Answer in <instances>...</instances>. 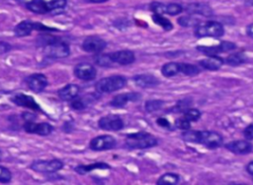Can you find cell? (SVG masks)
Returning a JSON list of instances; mask_svg holds the SVG:
<instances>
[{"instance_id":"1","label":"cell","mask_w":253,"mask_h":185,"mask_svg":"<svg viewBox=\"0 0 253 185\" xmlns=\"http://www.w3.org/2000/svg\"><path fill=\"white\" fill-rule=\"evenodd\" d=\"M181 138L185 142L201 144L210 150L219 149L223 145L222 136L214 131H193L189 129L183 132Z\"/></svg>"},{"instance_id":"2","label":"cell","mask_w":253,"mask_h":185,"mask_svg":"<svg viewBox=\"0 0 253 185\" xmlns=\"http://www.w3.org/2000/svg\"><path fill=\"white\" fill-rule=\"evenodd\" d=\"M25 6L36 14H47L53 10L63 9L67 0H23Z\"/></svg>"},{"instance_id":"3","label":"cell","mask_w":253,"mask_h":185,"mask_svg":"<svg viewBox=\"0 0 253 185\" xmlns=\"http://www.w3.org/2000/svg\"><path fill=\"white\" fill-rule=\"evenodd\" d=\"M157 139L149 133L138 132L128 135L126 138V147L130 150H146L157 145Z\"/></svg>"},{"instance_id":"4","label":"cell","mask_w":253,"mask_h":185,"mask_svg":"<svg viewBox=\"0 0 253 185\" xmlns=\"http://www.w3.org/2000/svg\"><path fill=\"white\" fill-rule=\"evenodd\" d=\"M194 34L197 38H220L224 34V28L218 21H208L196 26Z\"/></svg>"},{"instance_id":"5","label":"cell","mask_w":253,"mask_h":185,"mask_svg":"<svg viewBox=\"0 0 253 185\" xmlns=\"http://www.w3.org/2000/svg\"><path fill=\"white\" fill-rule=\"evenodd\" d=\"M127 84V78L123 75H112L104 77L96 84L95 88L99 93H112L124 88Z\"/></svg>"},{"instance_id":"6","label":"cell","mask_w":253,"mask_h":185,"mask_svg":"<svg viewBox=\"0 0 253 185\" xmlns=\"http://www.w3.org/2000/svg\"><path fill=\"white\" fill-rule=\"evenodd\" d=\"M45 54L51 59H65L70 54L69 45L61 40H52L46 44Z\"/></svg>"},{"instance_id":"7","label":"cell","mask_w":253,"mask_h":185,"mask_svg":"<svg viewBox=\"0 0 253 185\" xmlns=\"http://www.w3.org/2000/svg\"><path fill=\"white\" fill-rule=\"evenodd\" d=\"M64 168V163L60 160L51 161H35L31 165V168L34 171L42 173H53L61 170Z\"/></svg>"},{"instance_id":"8","label":"cell","mask_w":253,"mask_h":185,"mask_svg":"<svg viewBox=\"0 0 253 185\" xmlns=\"http://www.w3.org/2000/svg\"><path fill=\"white\" fill-rule=\"evenodd\" d=\"M197 50L207 56H217L221 52H227L236 49V45L233 42H221L217 46H199L196 48Z\"/></svg>"},{"instance_id":"9","label":"cell","mask_w":253,"mask_h":185,"mask_svg":"<svg viewBox=\"0 0 253 185\" xmlns=\"http://www.w3.org/2000/svg\"><path fill=\"white\" fill-rule=\"evenodd\" d=\"M117 145V142L115 138H113L110 135H102L93 138L90 141L89 147L92 151H108L114 149Z\"/></svg>"},{"instance_id":"10","label":"cell","mask_w":253,"mask_h":185,"mask_svg":"<svg viewBox=\"0 0 253 185\" xmlns=\"http://www.w3.org/2000/svg\"><path fill=\"white\" fill-rule=\"evenodd\" d=\"M98 126H99V128H101L102 130H105V131L117 132L124 128V121L118 115L110 114V115L102 117L98 121Z\"/></svg>"},{"instance_id":"11","label":"cell","mask_w":253,"mask_h":185,"mask_svg":"<svg viewBox=\"0 0 253 185\" xmlns=\"http://www.w3.org/2000/svg\"><path fill=\"white\" fill-rule=\"evenodd\" d=\"M24 129L27 133L36 134L39 136H49L53 127L49 123H35L33 121H25Z\"/></svg>"},{"instance_id":"12","label":"cell","mask_w":253,"mask_h":185,"mask_svg":"<svg viewBox=\"0 0 253 185\" xmlns=\"http://www.w3.org/2000/svg\"><path fill=\"white\" fill-rule=\"evenodd\" d=\"M106 41L97 36L87 37L82 43V49L87 52H91V54H99L106 49Z\"/></svg>"},{"instance_id":"13","label":"cell","mask_w":253,"mask_h":185,"mask_svg":"<svg viewBox=\"0 0 253 185\" xmlns=\"http://www.w3.org/2000/svg\"><path fill=\"white\" fill-rule=\"evenodd\" d=\"M74 74L77 78L81 79V81H93L97 76V70L96 68L87 63H81L78 64L74 68Z\"/></svg>"},{"instance_id":"14","label":"cell","mask_w":253,"mask_h":185,"mask_svg":"<svg viewBox=\"0 0 253 185\" xmlns=\"http://www.w3.org/2000/svg\"><path fill=\"white\" fill-rule=\"evenodd\" d=\"M27 85L36 93L42 92L48 85V78L43 73H34L27 78Z\"/></svg>"},{"instance_id":"15","label":"cell","mask_w":253,"mask_h":185,"mask_svg":"<svg viewBox=\"0 0 253 185\" xmlns=\"http://www.w3.org/2000/svg\"><path fill=\"white\" fill-rule=\"evenodd\" d=\"M109 56L112 62L114 64H118L120 66H128L133 64L135 61V56L134 54V51L129 50L111 52V54H109Z\"/></svg>"},{"instance_id":"16","label":"cell","mask_w":253,"mask_h":185,"mask_svg":"<svg viewBox=\"0 0 253 185\" xmlns=\"http://www.w3.org/2000/svg\"><path fill=\"white\" fill-rule=\"evenodd\" d=\"M184 10L192 15H202L205 17H211L214 14L213 8L206 4V3H201V2H195V3H190L187 4L184 8Z\"/></svg>"},{"instance_id":"17","label":"cell","mask_w":253,"mask_h":185,"mask_svg":"<svg viewBox=\"0 0 253 185\" xmlns=\"http://www.w3.org/2000/svg\"><path fill=\"white\" fill-rule=\"evenodd\" d=\"M226 149L235 154H247L253 151V146L247 140H238L227 144Z\"/></svg>"},{"instance_id":"18","label":"cell","mask_w":253,"mask_h":185,"mask_svg":"<svg viewBox=\"0 0 253 185\" xmlns=\"http://www.w3.org/2000/svg\"><path fill=\"white\" fill-rule=\"evenodd\" d=\"M11 100L13 103H15L17 105V106L29 108V109L35 110V111L41 110L39 104L34 100V98L32 96L25 95V94H17Z\"/></svg>"},{"instance_id":"19","label":"cell","mask_w":253,"mask_h":185,"mask_svg":"<svg viewBox=\"0 0 253 185\" xmlns=\"http://www.w3.org/2000/svg\"><path fill=\"white\" fill-rule=\"evenodd\" d=\"M140 98V94L132 92V93H123L115 96L111 100L110 104L115 108H122L125 107L129 102L137 101Z\"/></svg>"},{"instance_id":"20","label":"cell","mask_w":253,"mask_h":185,"mask_svg":"<svg viewBox=\"0 0 253 185\" xmlns=\"http://www.w3.org/2000/svg\"><path fill=\"white\" fill-rule=\"evenodd\" d=\"M134 81L137 86L143 88L154 87L159 84L158 78L152 74H138L134 77Z\"/></svg>"},{"instance_id":"21","label":"cell","mask_w":253,"mask_h":185,"mask_svg":"<svg viewBox=\"0 0 253 185\" xmlns=\"http://www.w3.org/2000/svg\"><path fill=\"white\" fill-rule=\"evenodd\" d=\"M223 64H224V60L218 56H209L207 59H204L199 62V66L202 68L211 71L219 70Z\"/></svg>"},{"instance_id":"22","label":"cell","mask_w":253,"mask_h":185,"mask_svg":"<svg viewBox=\"0 0 253 185\" xmlns=\"http://www.w3.org/2000/svg\"><path fill=\"white\" fill-rule=\"evenodd\" d=\"M34 30H36V23H33L29 20H25L16 26L14 29V34L16 37L21 38L31 35Z\"/></svg>"},{"instance_id":"23","label":"cell","mask_w":253,"mask_h":185,"mask_svg":"<svg viewBox=\"0 0 253 185\" xmlns=\"http://www.w3.org/2000/svg\"><path fill=\"white\" fill-rule=\"evenodd\" d=\"M80 88L77 84H67L59 90V96L64 101H72L79 94Z\"/></svg>"},{"instance_id":"24","label":"cell","mask_w":253,"mask_h":185,"mask_svg":"<svg viewBox=\"0 0 253 185\" xmlns=\"http://www.w3.org/2000/svg\"><path fill=\"white\" fill-rule=\"evenodd\" d=\"M161 73L165 77H173L180 73V63L170 62L161 67Z\"/></svg>"},{"instance_id":"25","label":"cell","mask_w":253,"mask_h":185,"mask_svg":"<svg viewBox=\"0 0 253 185\" xmlns=\"http://www.w3.org/2000/svg\"><path fill=\"white\" fill-rule=\"evenodd\" d=\"M246 62V57L244 56L243 52H233L230 56H228L224 60V63L231 67H238L240 65H243Z\"/></svg>"},{"instance_id":"26","label":"cell","mask_w":253,"mask_h":185,"mask_svg":"<svg viewBox=\"0 0 253 185\" xmlns=\"http://www.w3.org/2000/svg\"><path fill=\"white\" fill-rule=\"evenodd\" d=\"M180 177L176 173L172 172H167L159 177L157 180V184L159 185H175L179 182Z\"/></svg>"},{"instance_id":"27","label":"cell","mask_w":253,"mask_h":185,"mask_svg":"<svg viewBox=\"0 0 253 185\" xmlns=\"http://www.w3.org/2000/svg\"><path fill=\"white\" fill-rule=\"evenodd\" d=\"M107 168H110V167L107 164L96 163V164H92V165H88V166H79L75 168V171H77L80 174H85L94 169H107Z\"/></svg>"},{"instance_id":"28","label":"cell","mask_w":253,"mask_h":185,"mask_svg":"<svg viewBox=\"0 0 253 185\" xmlns=\"http://www.w3.org/2000/svg\"><path fill=\"white\" fill-rule=\"evenodd\" d=\"M201 72V67L191 65V64H185L180 63V73L188 75V76H194L199 74Z\"/></svg>"},{"instance_id":"29","label":"cell","mask_w":253,"mask_h":185,"mask_svg":"<svg viewBox=\"0 0 253 185\" xmlns=\"http://www.w3.org/2000/svg\"><path fill=\"white\" fill-rule=\"evenodd\" d=\"M152 20H153V22H154L155 24H157L158 26H160V27H161L163 30H165V31H170V30H172V28H173L172 23H171L169 20H168V19L164 18L161 14H153V15H152Z\"/></svg>"},{"instance_id":"30","label":"cell","mask_w":253,"mask_h":185,"mask_svg":"<svg viewBox=\"0 0 253 185\" xmlns=\"http://www.w3.org/2000/svg\"><path fill=\"white\" fill-rule=\"evenodd\" d=\"M178 24L180 26H182V27L184 28H190V27H196V26H198L201 22L196 19L194 17H191V16H182L178 19Z\"/></svg>"},{"instance_id":"31","label":"cell","mask_w":253,"mask_h":185,"mask_svg":"<svg viewBox=\"0 0 253 185\" xmlns=\"http://www.w3.org/2000/svg\"><path fill=\"white\" fill-rule=\"evenodd\" d=\"M164 105V102L162 100H149L146 102V110L149 113H152L155 111H158L162 108Z\"/></svg>"},{"instance_id":"32","label":"cell","mask_w":253,"mask_h":185,"mask_svg":"<svg viewBox=\"0 0 253 185\" xmlns=\"http://www.w3.org/2000/svg\"><path fill=\"white\" fill-rule=\"evenodd\" d=\"M184 11V7L178 3H168L166 4V14L170 16H176Z\"/></svg>"},{"instance_id":"33","label":"cell","mask_w":253,"mask_h":185,"mask_svg":"<svg viewBox=\"0 0 253 185\" xmlns=\"http://www.w3.org/2000/svg\"><path fill=\"white\" fill-rule=\"evenodd\" d=\"M183 116L186 117L190 122H196L198 121L202 114L198 109H195V108H188L187 110H185L183 112Z\"/></svg>"},{"instance_id":"34","label":"cell","mask_w":253,"mask_h":185,"mask_svg":"<svg viewBox=\"0 0 253 185\" xmlns=\"http://www.w3.org/2000/svg\"><path fill=\"white\" fill-rule=\"evenodd\" d=\"M12 179L11 171L5 168L0 166V182L1 183H9Z\"/></svg>"},{"instance_id":"35","label":"cell","mask_w":253,"mask_h":185,"mask_svg":"<svg viewBox=\"0 0 253 185\" xmlns=\"http://www.w3.org/2000/svg\"><path fill=\"white\" fill-rule=\"evenodd\" d=\"M151 10L154 14H166V4L161 3V2H152L150 6Z\"/></svg>"},{"instance_id":"36","label":"cell","mask_w":253,"mask_h":185,"mask_svg":"<svg viewBox=\"0 0 253 185\" xmlns=\"http://www.w3.org/2000/svg\"><path fill=\"white\" fill-rule=\"evenodd\" d=\"M175 126L176 128L180 129V130H183V131H186V130H189L191 129V122L184 116L178 118L175 122Z\"/></svg>"},{"instance_id":"37","label":"cell","mask_w":253,"mask_h":185,"mask_svg":"<svg viewBox=\"0 0 253 185\" xmlns=\"http://www.w3.org/2000/svg\"><path fill=\"white\" fill-rule=\"evenodd\" d=\"M87 104L85 103V99L82 98H74L72 101H71V107L72 109H75V110H82L84 108H86Z\"/></svg>"},{"instance_id":"38","label":"cell","mask_w":253,"mask_h":185,"mask_svg":"<svg viewBox=\"0 0 253 185\" xmlns=\"http://www.w3.org/2000/svg\"><path fill=\"white\" fill-rule=\"evenodd\" d=\"M96 63L97 65L101 66V67H110L111 65H113L114 63L112 62L111 58L109 55H102V56H99L97 59H96Z\"/></svg>"},{"instance_id":"39","label":"cell","mask_w":253,"mask_h":185,"mask_svg":"<svg viewBox=\"0 0 253 185\" xmlns=\"http://www.w3.org/2000/svg\"><path fill=\"white\" fill-rule=\"evenodd\" d=\"M190 103H191L190 99H187V98H185L183 100H180L177 103L176 106H175V111H177V112H184L185 110H187L189 108Z\"/></svg>"},{"instance_id":"40","label":"cell","mask_w":253,"mask_h":185,"mask_svg":"<svg viewBox=\"0 0 253 185\" xmlns=\"http://www.w3.org/2000/svg\"><path fill=\"white\" fill-rule=\"evenodd\" d=\"M243 136L245 140L247 141H252L253 140V124L248 125L244 131H243Z\"/></svg>"},{"instance_id":"41","label":"cell","mask_w":253,"mask_h":185,"mask_svg":"<svg viewBox=\"0 0 253 185\" xmlns=\"http://www.w3.org/2000/svg\"><path fill=\"white\" fill-rule=\"evenodd\" d=\"M12 49L11 45L6 42H0V55L6 54V52L10 51Z\"/></svg>"},{"instance_id":"42","label":"cell","mask_w":253,"mask_h":185,"mask_svg":"<svg viewBox=\"0 0 253 185\" xmlns=\"http://www.w3.org/2000/svg\"><path fill=\"white\" fill-rule=\"evenodd\" d=\"M157 124H158L159 126L163 127V128H169V127H170L169 122H168V121H167L166 119H164V118H159V119H157Z\"/></svg>"},{"instance_id":"43","label":"cell","mask_w":253,"mask_h":185,"mask_svg":"<svg viewBox=\"0 0 253 185\" xmlns=\"http://www.w3.org/2000/svg\"><path fill=\"white\" fill-rule=\"evenodd\" d=\"M246 34L248 37H250L251 39H253V23L249 24L246 28Z\"/></svg>"},{"instance_id":"44","label":"cell","mask_w":253,"mask_h":185,"mask_svg":"<svg viewBox=\"0 0 253 185\" xmlns=\"http://www.w3.org/2000/svg\"><path fill=\"white\" fill-rule=\"evenodd\" d=\"M246 171L253 176V161L250 162L247 166H246Z\"/></svg>"},{"instance_id":"45","label":"cell","mask_w":253,"mask_h":185,"mask_svg":"<svg viewBox=\"0 0 253 185\" xmlns=\"http://www.w3.org/2000/svg\"><path fill=\"white\" fill-rule=\"evenodd\" d=\"M88 2H91V3H104L106 1H108V0H87Z\"/></svg>"},{"instance_id":"46","label":"cell","mask_w":253,"mask_h":185,"mask_svg":"<svg viewBox=\"0 0 253 185\" xmlns=\"http://www.w3.org/2000/svg\"><path fill=\"white\" fill-rule=\"evenodd\" d=\"M1 158H2V152L0 151V161H1Z\"/></svg>"},{"instance_id":"47","label":"cell","mask_w":253,"mask_h":185,"mask_svg":"<svg viewBox=\"0 0 253 185\" xmlns=\"http://www.w3.org/2000/svg\"><path fill=\"white\" fill-rule=\"evenodd\" d=\"M250 1V3H251V5H253V0H249Z\"/></svg>"}]
</instances>
